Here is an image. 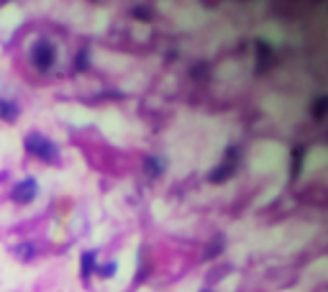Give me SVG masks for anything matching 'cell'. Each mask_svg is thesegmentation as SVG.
I'll use <instances>...</instances> for the list:
<instances>
[{"mask_svg": "<svg viewBox=\"0 0 328 292\" xmlns=\"http://www.w3.org/2000/svg\"><path fill=\"white\" fill-rule=\"evenodd\" d=\"M24 146H26L28 154H33L36 159L47 162V164H56V162H59V146H56L51 139L41 136V133H28Z\"/></svg>", "mask_w": 328, "mask_h": 292, "instance_id": "obj_1", "label": "cell"}, {"mask_svg": "<svg viewBox=\"0 0 328 292\" xmlns=\"http://www.w3.org/2000/svg\"><path fill=\"white\" fill-rule=\"evenodd\" d=\"M154 13H151V8L149 5H136L133 8V18H144V21H149Z\"/></svg>", "mask_w": 328, "mask_h": 292, "instance_id": "obj_9", "label": "cell"}, {"mask_svg": "<svg viewBox=\"0 0 328 292\" xmlns=\"http://www.w3.org/2000/svg\"><path fill=\"white\" fill-rule=\"evenodd\" d=\"M236 149H228V159H223L221 164H218V170H213L210 172V182H223V179H228L231 174H233V170H236Z\"/></svg>", "mask_w": 328, "mask_h": 292, "instance_id": "obj_4", "label": "cell"}, {"mask_svg": "<svg viewBox=\"0 0 328 292\" xmlns=\"http://www.w3.org/2000/svg\"><path fill=\"white\" fill-rule=\"evenodd\" d=\"M39 195V182L33 177H26V179H21V182L13 187V193H10V197H13V203L18 205H28L33 203Z\"/></svg>", "mask_w": 328, "mask_h": 292, "instance_id": "obj_3", "label": "cell"}, {"mask_svg": "<svg viewBox=\"0 0 328 292\" xmlns=\"http://www.w3.org/2000/svg\"><path fill=\"white\" fill-rule=\"evenodd\" d=\"M77 67H87V51L77 54Z\"/></svg>", "mask_w": 328, "mask_h": 292, "instance_id": "obj_12", "label": "cell"}, {"mask_svg": "<svg viewBox=\"0 0 328 292\" xmlns=\"http://www.w3.org/2000/svg\"><path fill=\"white\" fill-rule=\"evenodd\" d=\"M95 272L103 277V279H110V277H116L118 272V262H105V264H95Z\"/></svg>", "mask_w": 328, "mask_h": 292, "instance_id": "obj_8", "label": "cell"}, {"mask_svg": "<svg viewBox=\"0 0 328 292\" xmlns=\"http://www.w3.org/2000/svg\"><path fill=\"white\" fill-rule=\"evenodd\" d=\"M202 292H210V290H202Z\"/></svg>", "mask_w": 328, "mask_h": 292, "instance_id": "obj_13", "label": "cell"}, {"mask_svg": "<svg viewBox=\"0 0 328 292\" xmlns=\"http://www.w3.org/2000/svg\"><path fill=\"white\" fill-rule=\"evenodd\" d=\"M326 105H328V100L326 97H318V100H315V108H313V116L315 118H323L326 116Z\"/></svg>", "mask_w": 328, "mask_h": 292, "instance_id": "obj_10", "label": "cell"}, {"mask_svg": "<svg viewBox=\"0 0 328 292\" xmlns=\"http://www.w3.org/2000/svg\"><path fill=\"white\" fill-rule=\"evenodd\" d=\"M0 118L3 121H16L18 118V105L13 103V100L0 97Z\"/></svg>", "mask_w": 328, "mask_h": 292, "instance_id": "obj_6", "label": "cell"}, {"mask_svg": "<svg viewBox=\"0 0 328 292\" xmlns=\"http://www.w3.org/2000/svg\"><path fill=\"white\" fill-rule=\"evenodd\" d=\"M18 256H21V259H31V256H33V246L31 243L18 246Z\"/></svg>", "mask_w": 328, "mask_h": 292, "instance_id": "obj_11", "label": "cell"}, {"mask_svg": "<svg viewBox=\"0 0 328 292\" xmlns=\"http://www.w3.org/2000/svg\"><path fill=\"white\" fill-rule=\"evenodd\" d=\"M31 62H33V67H36L39 72L51 70L54 62H56V47H54V41H49V39H36V41H33V47H31Z\"/></svg>", "mask_w": 328, "mask_h": 292, "instance_id": "obj_2", "label": "cell"}, {"mask_svg": "<svg viewBox=\"0 0 328 292\" xmlns=\"http://www.w3.org/2000/svg\"><path fill=\"white\" fill-rule=\"evenodd\" d=\"M80 272H82L85 279L95 272V251H85V254H82V259H80Z\"/></svg>", "mask_w": 328, "mask_h": 292, "instance_id": "obj_7", "label": "cell"}, {"mask_svg": "<svg viewBox=\"0 0 328 292\" xmlns=\"http://www.w3.org/2000/svg\"><path fill=\"white\" fill-rule=\"evenodd\" d=\"M144 170L149 172L151 177H159L167 170V162L159 159V156H146V159H144Z\"/></svg>", "mask_w": 328, "mask_h": 292, "instance_id": "obj_5", "label": "cell"}]
</instances>
